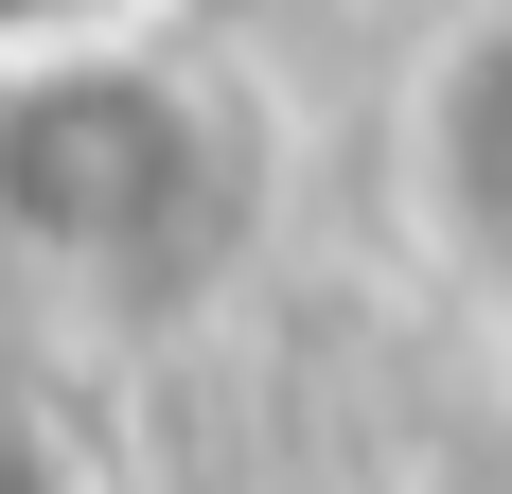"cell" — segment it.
Listing matches in <instances>:
<instances>
[{
  "label": "cell",
  "instance_id": "7a4b0ae2",
  "mask_svg": "<svg viewBox=\"0 0 512 494\" xmlns=\"http://www.w3.org/2000/svg\"><path fill=\"white\" fill-rule=\"evenodd\" d=\"M389 230L477 318H512V0H442L389 71Z\"/></svg>",
  "mask_w": 512,
  "mask_h": 494
},
{
  "label": "cell",
  "instance_id": "6da1fadb",
  "mask_svg": "<svg viewBox=\"0 0 512 494\" xmlns=\"http://www.w3.org/2000/svg\"><path fill=\"white\" fill-rule=\"evenodd\" d=\"M301 212V124L177 18L0 36V265L71 318H212Z\"/></svg>",
  "mask_w": 512,
  "mask_h": 494
}]
</instances>
